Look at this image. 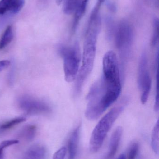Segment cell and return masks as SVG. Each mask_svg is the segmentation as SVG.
<instances>
[{
  "label": "cell",
  "mask_w": 159,
  "mask_h": 159,
  "mask_svg": "<svg viewBox=\"0 0 159 159\" xmlns=\"http://www.w3.org/2000/svg\"><path fill=\"white\" fill-rule=\"evenodd\" d=\"M121 90L120 70L117 57L112 50L103 59V73L91 87L87 95L85 116L90 120L97 119L119 97Z\"/></svg>",
  "instance_id": "6da1fadb"
},
{
  "label": "cell",
  "mask_w": 159,
  "mask_h": 159,
  "mask_svg": "<svg viewBox=\"0 0 159 159\" xmlns=\"http://www.w3.org/2000/svg\"><path fill=\"white\" fill-rule=\"evenodd\" d=\"M101 27V19L100 15L91 16L86 31L82 54V63L76 78L74 95L81 92L84 83L91 73L96 55V44Z\"/></svg>",
  "instance_id": "7a4b0ae2"
},
{
  "label": "cell",
  "mask_w": 159,
  "mask_h": 159,
  "mask_svg": "<svg viewBox=\"0 0 159 159\" xmlns=\"http://www.w3.org/2000/svg\"><path fill=\"white\" fill-rule=\"evenodd\" d=\"M128 102L127 97L123 98L101 119L95 126L90 140L89 149L91 153H97L101 149L107 134L125 109Z\"/></svg>",
  "instance_id": "3957f363"
},
{
  "label": "cell",
  "mask_w": 159,
  "mask_h": 159,
  "mask_svg": "<svg viewBox=\"0 0 159 159\" xmlns=\"http://www.w3.org/2000/svg\"><path fill=\"white\" fill-rule=\"evenodd\" d=\"M133 35L132 26L127 20H121L115 27L114 35L116 46L119 54L120 70L122 75H124L125 69L130 56Z\"/></svg>",
  "instance_id": "277c9868"
},
{
  "label": "cell",
  "mask_w": 159,
  "mask_h": 159,
  "mask_svg": "<svg viewBox=\"0 0 159 159\" xmlns=\"http://www.w3.org/2000/svg\"><path fill=\"white\" fill-rule=\"evenodd\" d=\"M59 53L63 59L64 78L68 82L76 79L79 72L81 56L79 46L77 43L71 46L61 45Z\"/></svg>",
  "instance_id": "5b68a950"
},
{
  "label": "cell",
  "mask_w": 159,
  "mask_h": 159,
  "mask_svg": "<svg viewBox=\"0 0 159 159\" xmlns=\"http://www.w3.org/2000/svg\"><path fill=\"white\" fill-rule=\"evenodd\" d=\"M138 86L141 91V102L145 104L151 89V78L147 69V57L146 52L142 54L138 69Z\"/></svg>",
  "instance_id": "8992f818"
},
{
  "label": "cell",
  "mask_w": 159,
  "mask_h": 159,
  "mask_svg": "<svg viewBox=\"0 0 159 159\" xmlns=\"http://www.w3.org/2000/svg\"><path fill=\"white\" fill-rule=\"evenodd\" d=\"M18 105L21 110L29 115L48 114L51 110L46 103L29 95H23L20 97Z\"/></svg>",
  "instance_id": "52a82bcc"
},
{
  "label": "cell",
  "mask_w": 159,
  "mask_h": 159,
  "mask_svg": "<svg viewBox=\"0 0 159 159\" xmlns=\"http://www.w3.org/2000/svg\"><path fill=\"white\" fill-rule=\"evenodd\" d=\"M80 126H77L72 132L68 143V159L76 157L80 138Z\"/></svg>",
  "instance_id": "ba28073f"
},
{
  "label": "cell",
  "mask_w": 159,
  "mask_h": 159,
  "mask_svg": "<svg viewBox=\"0 0 159 159\" xmlns=\"http://www.w3.org/2000/svg\"><path fill=\"white\" fill-rule=\"evenodd\" d=\"M122 133V128L121 127H118L112 134L109 142L108 154L106 156V159H112L116 154L120 144Z\"/></svg>",
  "instance_id": "9c48e42d"
},
{
  "label": "cell",
  "mask_w": 159,
  "mask_h": 159,
  "mask_svg": "<svg viewBox=\"0 0 159 159\" xmlns=\"http://www.w3.org/2000/svg\"><path fill=\"white\" fill-rule=\"evenodd\" d=\"M46 153L45 148L43 146L35 145L28 149L22 159H44Z\"/></svg>",
  "instance_id": "30bf717a"
},
{
  "label": "cell",
  "mask_w": 159,
  "mask_h": 159,
  "mask_svg": "<svg viewBox=\"0 0 159 159\" xmlns=\"http://www.w3.org/2000/svg\"><path fill=\"white\" fill-rule=\"evenodd\" d=\"M89 1V0H83L74 13V18L72 28V33L75 32L80 20L82 19L83 16H84V14H85Z\"/></svg>",
  "instance_id": "8fae6325"
},
{
  "label": "cell",
  "mask_w": 159,
  "mask_h": 159,
  "mask_svg": "<svg viewBox=\"0 0 159 159\" xmlns=\"http://www.w3.org/2000/svg\"><path fill=\"white\" fill-rule=\"evenodd\" d=\"M36 128L35 125H29L24 127L20 132L18 136L20 139L30 141L35 137Z\"/></svg>",
  "instance_id": "7c38bea8"
},
{
  "label": "cell",
  "mask_w": 159,
  "mask_h": 159,
  "mask_svg": "<svg viewBox=\"0 0 159 159\" xmlns=\"http://www.w3.org/2000/svg\"><path fill=\"white\" fill-rule=\"evenodd\" d=\"M13 37V28L11 26H7L0 39V50L7 47L12 42Z\"/></svg>",
  "instance_id": "4fadbf2b"
},
{
  "label": "cell",
  "mask_w": 159,
  "mask_h": 159,
  "mask_svg": "<svg viewBox=\"0 0 159 159\" xmlns=\"http://www.w3.org/2000/svg\"><path fill=\"white\" fill-rule=\"evenodd\" d=\"M82 1L83 0H64L63 7V13L67 15L73 14Z\"/></svg>",
  "instance_id": "5bb4252c"
},
{
  "label": "cell",
  "mask_w": 159,
  "mask_h": 159,
  "mask_svg": "<svg viewBox=\"0 0 159 159\" xmlns=\"http://www.w3.org/2000/svg\"><path fill=\"white\" fill-rule=\"evenodd\" d=\"M159 124L158 120L155 125L152 131L151 136V147L155 153L158 154L159 153Z\"/></svg>",
  "instance_id": "9a60e30c"
},
{
  "label": "cell",
  "mask_w": 159,
  "mask_h": 159,
  "mask_svg": "<svg viewBox=\"0 0 159 159\" xmlns=\"http://www.w3.org/2000/svg\"><path fill=\"white\" fill-rule=\"evenodd\" d=\"M26 119L24 117H19L3 123L0 126V130L4 131L9 129L14 126L26 121Z\"/></svg>",
  "instance_id": "2e32d148"
},
{
  "label": "cell",
  "mask_w": 159,
  "mask_h": 159,
  "mask_svg": "<svg viewBox=\"0 0 159 159\" xmlns=\"http://www.w3.org/2000/svg\"><path fill=\"white\" fill-rule=\"evenodd\" d=\"M9 11L13 14H17L21 11L25 4L24 0H8Z\"/></svg>",
  "instance_id": "e0dca14e"
},
{
  "label": "cell",
  "mask_w": 159,
  "mask_h": 159,
  "mask_svg": "<svg viewBox=\"0 0 159 159\" xmlns=\"http://www.w3.org/2000/svg\"><path fill=\"white\" fill-rule=\"evenodd\" d=\"M139 150V144L138 143L134 142L131 144L128 148L126 159H135Z\"/></svg>",
  "instance_id": "ac0fdd59"
},
{
  "label": "cell",
  "mask_w": 159,
  "mask_h": 159,
  "mask_svg": "<svg viewBox=\"0 0 159 159\" xmlns=\"http://www.w3.org/2000/svg\"><path fill=\"white\" fill-rule=\"evenodd\" d=\"M159 40V20L155 18L153 21V33L151 39V44L153 47L156 46Z\"/></svg>",
  "instance_id": "d6986e66"
},
{
  "label": "cell",
  "mask_w": 159,
  "mask_h": 159,
  "mask_svg": "<svg viewBox=\"0 0 159 159\" xmlns=\"http://www.w3.org/2000/svg\"><path fill=\"white\" fill-rule=\"evenodd\" d=\"M9 11V3L8 0L0 1V15H4Z\"/></svg>",
  "instance_id": "ffe728a7"
},
{
  "label": "cell",
  "mask_w": 159,
  "mask_h": 159,
  "mask_svg": "<svg viewBox=\"0 0 159 159\" xmlns=\"http://www.w3.org/2000/svg\"><path fill=\"white\" fill-rule=\"evenodd\" d=\"M66 153L67 148L65 147H63L55 153L52 159H64Z\"/></svg>",
  "instance_id": "44dd1931"
},
{
  "label": "cell",
  "mask_w": 159,
  "mask_h": 159,
  "mask_svg": "<svg viewBox=\"0 0 159 159\" xmlns=\"http://www.w3.org/2000/svg\"><path fill=\"white\" fill-rule=\"evenodd\" d=\"M10 61L8 60L0 61V72L3 70L10 65Z\"/></svg>",
  "instance_id": "7402d4cb"
},
{
  "label": "cell",
  "mask_w": 159,
  "mask_h": 159,
  "mask_svg": "<svg viewBox=\"0 0 159 159\" xmlns=\"http://www.w3.org/2000/svg\"><path fill=\"white\" fill-rule=\"evenodd\" d=\"M105 0H98V2L96 3L95 7L93 8V10H95V11L96 10L97 11H100L101 6L102 4L105 2Z\"/></svg>",
  "instance_id": "603a6c76"
},
{
  "label": "cell",
  "mask_w": 159,
  "mask_h": 159,
  "mask_svg": "<svg viewBox=\"0 0 159 159\" xmlns=\"http://www.w3.org/2000/svg\"><path fill=\"white\" fill-rule=\"evenodd\" d=\"M3 148L0 147V159H3Z\"/></svg>",
  "instance_id": "cb8c5ba5"
},
{
  "label": "cell",
  "mask_w": 159,
  "mask_h": 159,
  "mask_svg": "<svg viewBox=\"0 0 159 159\" xmlns=\"http://www.w3.org/2000/svg\"><path fill=\"white\" fill-rule=\"evenodd\" d=\"M116 159H126V155L121 154Z\"/></svg>",
  "instance_id": "d4e9b609"
},
{
  "label": "cell",
  "mask_w": 159,
  "mask_h": 159,
  "mask_svg": "<svg viewBox=\"0 0 159 159\" xmlns=\"http://www.w3.org/2000/svg\"><path fill=\"white\" fill-rule=\"evenodd\" d=\"M63 1V0H56V2L58 5H59L61 4Z\"/></svg>",
  "instance_id": "484cf974"
}]
</instances>
